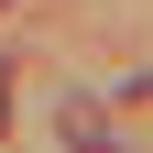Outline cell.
Here are the masks:
<instances>
[{
  "mask_svg": "<svg viewBox=\"0 0 153 153\" xmlns=\"http://www.w3.org/2000/svg\"><path fill=\"white\" fill-rule=\"evenodd\" d=\"M66 142H76V153H120V131H109V120H76Z\"/></svg>",
  "mask_w": 153,
  "mask_h": 153,
  "instance_id": "1",
  "label": "cell"
},
{
  "mask_svg": "<svg viewBox=\"0 0 153 153\" xmlns=\"http://www.w3.org/2000/svg\"><path fill=\"white\" fill-rule=\"evenodd\" d=\"M0 120H11V66H0Z\"/></svg>",
  "mask_w": 153,
  "mask_h": 153,
  "instance_id": "2",
  "label": "cell"
}]
</instances>
